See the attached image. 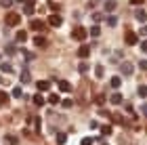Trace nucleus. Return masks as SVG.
I'll list each match as a JSON object with an SVG mask.
<instances>
[{
    "instance_id": "f257e3e1",
    "label": "nucleus",
    "mask_w": 147,
    "mask_h": 145,
    "mask_svg": "<svg viewBox=\"0 0 147 145\" xmlns=\"http://www.w3.org/2000/svg\"><path fill=\"white\" fill-rule=\"evenodd\" d=\"M19 21H21V15L15 11H11V13H6V17H4V23L9 25V28H17Z\"/></svg>"
},
{
    "instance_id": "f03ea898",
    "label": "nucleus",
    "mask_w": 147,
    "mask_h": 145,
    "mask_svg": "<svg viewBox=\"0 0 147 145\" xmlns=\"http://www.w3.org/2000/svg\"><path fill=\"white\" fill-rule=\"evenodd\" d=\"M86 36H88V30L82 28V25H76V28L71 30V38H74V40L82 42V40H86Z\"/></svg>"
},
{
    "instance_id": "7ed1b4c3",
    "label": "nucleus",
    "mask_w": 147,
    "mask_h": 145,
    "mask_svg": "<svg viewBox=\"0 0 147 145\" xmlns=\"http://www.w3.org/2000/svg\"><path fill=\"white\" fill-rule=\"evenodd\" d=\"M30 28L36 30V32H44V30H46V21H42V19H32V21H30Z\"/></svg>"
},
{
    "instance_id": "20e7f679",
    "label": "nucleus",
    "mask_w": 147,
    "mask_h": 145,
    "mask_svg": "<svg viewBox=\"0 0 147 145\" xmlns=\"http://www.w3.org/2000/svg\"><path fill=\"white\" fill-rule=\"evenodd\" d=\"M124 42L132 47V44H139V38H137V34H135V32H130V30H128V32L124 34Z\"/></svg>"
},
{
    "instance_id": "39448f33",
    "label": "nucleus",
    "mask_w": 147,
    "mask_h": 145,
    "mask_svg": "<svg viewBox=\"0 0 147 145\" xmlns=\"http://www.w3.org/2000/svg\"><path fill=\"white\" fill-rule=\"evenodd\" d=\"M78 57L80 59H88L90 57V44H82V47L78 49Z\"/></svg>"
},
{
    "instance_id": "423d86ee",
    "label": "nucleus",
    "mask_w": 147,
    "mask_h": 145,
    "mask_svg": "<svg viewBox=\"0 0 147 145\" xmlns=\"http://www.w3.org/2000/svg\"><path fill=\"white\" fill-rule=\"evenodd\" d=\"M61 23H63V19H61V15H57V13L49 17V25H51V28H59Z\"/></svg>"
},
{
    "instance_id": "0eeeda50",
    "label": "nucleus",
    "mask_w": 147,
    "mask_h": 145,
    "mask_svg": "<svg viewBox=\"0 0 147 145\" xmlns=\"http://www.w3.org/2000/svg\"><path fill=\"white\" fill-rule=\"evenodd\" d=\"M57 86H59V90H61V93H71V84H69L67 80H59Z\"/></svg>"
},
{
    "instance_id": "6e6552de",
    "label": "nucleus",
    "mask_w": 147,
    "mask_h": 145,
    "mask_svg": "<svg viewBox=\"0 0 147 145\" xmlns=\"http://www.w3.org/2000/svg\"><path fill=\"white\" fill-rule=\"evenodd\" d=\"M36 88L42 90V93H46V90L51 88V80H38V82H36Z\"/></svg>"
},
{
    "instance_id": "1a4fd4ad",
    "label": "nucleus",
    "mask_w": 147,
    "mask_h": 145,
    "mask_svg": "<svg viewBox=\"0 0 147 145\" xmlns=\"http://www.w3.org/2000/svg\"><path fill=\"white\" fill-rule=\"evenodd\" d=\"M135 17H137V21H141V23L147 21V13H145L143 9H137V11H135Z\"/></svg>"
},
{
    "instance_id": "9d476101",
    "label": "nucleus",
    "mask_w": 147,
    "mask_h": 145,
    "mask_svg": "<svg viewBox=\"0 0 147 145\" xmlns=\"http://www.w3.org/2000/svg\"><path fill=\"white\" fill-rule=\"evenodd\" d=\"M120 69H122V74H124V76H130V74H132V65H130L128 61H124L122 65H120Z\"/></svg>"
},
{
    "instance_id": "9b49d317",
    "label": "nucleus",
    "mask_w": 147,
    "mask_h": 145,
    "mask_svg": "<svg viewBox=\"0 0 147 145\" xmlns=\"http://www.w3.org/2000/svg\"><path fill=\"white\" fill-rule=\"evenodd\" d=\"M109 101H111L113 105H120V103H122V101H124V97H122V95H120V93H113V95L109 97Z\"/></svg>"
},
{
    "instance_id": "f8f14e48",
    "label": "nucleus",
    "mask_w": 147,
    "mask_h": 145,
    "mask_svg": "<svg viewBox=\"0 0 147 145\" xmlns=\"http://www.w3.org/2000/svg\"><path fill=\"white\" fill-rule=\"evenodd\" d=\"M109 84H111V88H120V86H122V78H120V76H113L111 80H109Z\"/></svg>"
},
{
    "instance_id": "ddd939ff",
    "label": "nucleus",
    "mask_w": 147,
    "mask_h": 145,
    "mask_svg": "<svg viewBox=\"0 0 147 145\" xmlns=\"http://www.w3.org/2000/svg\"><path fill=\"white\" fill-rule=\"evenodd\" d=\"M34 44H36V47H40V49H44V47H46V38H44V36H36V38H34Z\"/></svg>"
},
{
    "instance_id": "4468645a",
    "label": "nucleus",
    "mask_w": 147,
    "mask_h": 145,
    "mask_svg": "<svg viewBox=\"0 0 147 145\" xmlns=\"http://www.w3.org/2000/svg\"><path fill=\"white\" fill-rule=\"evenodd\" d=\"M105 21H107L109 28H116V25H118V17L116 15H109V17H105Z\"/></svg>"
},
{
    "instance_id": "2eb2a0df",
    "label": "nucleus",
    "mask_w": 147,
    "mask_h": 145,
    "mask_svg": "<svg viewBox=\"0 0 147 145\" xmlns=\"http://www.w3.org/2000/svg\"><path fill=\"white\" fill-rule=\"evenodd\" d=\"M15 40H17V42H25V40H28V34H25L23 30H19L17 36H15Z\"/></svg>"
},
{
    "instance_id": "dca6fc26",
    "label": "nucleus",
    "mask_w": 147,
    "mask_h": 145,
    "mask_svg": "<svg viewBox=\"0 0 147 145\" xmlns=\"http://www.w3.org/2000/svg\"><path fill=\"white\" fill-rule=\"evenodd\" d=\"M55 139H57L59 145H63L65 141H67V135H65V133H57V135H55Z\"/></svg>"
},
{
    "instance_id": "f3484780",
    "label": "nucleus",
    "mask_w": 147,
    "mask_h": 145,
    "mask_svg": "<svg viewBox=\"0 0 147 145\" xmlns=\"http://www.w3.org/2000/svg\"><path fill=\"white\" fill-rule=\"evenodd\" d=\"M6 103H9V95H6L4 90H0V107H4Z\"/></svg>"
},
{
    "instance_id": "a211bd4d",
    "label": "nucleus",
    "mask_w": 147,
    "mask_h": 145,
    "mask_svg": "<svg viewBox=\"0 0 147 145\" xmlns=\"http://www.w3.org/2000/svg\"><path fill=\"white\" fill-rule=\"evenodd\" d=\"M137 93H139V97H141V99H147V84H141Z\"/></svg>"
},
{
    "instance_id": "6ab92c4d",
    "label": "nucleus",
    "mask_w": 147,
    "mask_h": 145,
    "mask_svg": "<svg viewBox=\"0 0 147 145\" xmlns=\"http://www.w3.org/2000/svg\"><path fill=\"white\" fill-rule=\"evenodd\" d=\"M113 9H116V0H105V11L111 13Z\"/></svg>"
},
{
    "instance_id": "aec40b11",
    "label": "nucleus",
    "mask_w": 147,
    "mask_h": 145,
    "mask_svg": "<svg viewBox=\"0 0 147 145\" xmlns=\"http://www.w3.org/2000/svg\"><path fill=\"white\" fill-rule=\"evenodd\" d=\"M95 76H97V78H103V76H105L103 65H97V67H95Z\"/></svg>"
},
{
    "instance_id": "412c9836",
    "label": "nucleus",
    "mask_w": 147,
    "mask_h": 145,
    "mask_svg": "<svg viewBox=\"0 0 147 145\" xmlns=\"http://www.w3.org/2000/svg\"><path fill=\"white\" fill-rule=\"evenodd\" d=\"M111 120L116 122V124H124V116H120V114H111Z\"/></svg>"
},
{
    "instance_id": "4be33fe9",
    "label": "nucleus",
    "mask_w": 147,
    "mask_h": 145,
    "mask_svg": "<svg viewBox=\"0 0 147 145\" xmlns=\"http://www.w3.org/2000/svg\"><path fill=\"white\" fill-rule=\"evenodd\" d=\"M59 101H61V97H59V95H49V103L51 105H57Z\"/></svg>"
},
{
    "instance_id": "5701e85b",
    "label": "nucleus",
    "mask_w": 147,
    "mask_h": 145,
    "mask_svg": "<svg viewBox=\"0 0 147 145\" xmlns=\"http://www.w3.org/2000/svg\"><path fill=\"white\" fill-rule=\"evenodd\" d=\"M34 105L42 107V105H44V97H42V95H36V97H34Z\"/></svg>"
},
{
    "instance_id": "b1692460",
    "label": "nucleus",
    "mask_w": 147,
    "mask_h": 145,
    "mask_svg": "<svg viewBox=\"0 0 147 145\" xmlns=\"http://www.w3.org/2000/svg\"><path fill=\"white\" fill-rule=\"evenodd\" d=\"M0 69H2L4 74H11V71H13V67H11V63H0Z\"/></svg>"
},
{
    "instance_id": "393cba45",
    "label": "nucleus",
    "mask_w": 147,
    "mask_h": 145,
    "mask_svg": "<svg viewBox=\"0 0 147 145\" xmlns=\"http://www.w3.org/2000/svg\"><path fill=\"white\" fill-rule=\"evenodd\" d=\"M101 135L103 137H109L111 135V126H109V124H107V126H101Z\"/></svg>"
},
{
    "instance_id": "a878e982",
    "label": "nucleus",
    "mask_w": 147,
    "mask_h": 145,
    "mask_svg": "<svg viewBox=\"0 0 147 145\" xmlns=\"http://www.w3.org/2000/svg\"><path fill=\"white\" fill-rule=\"evenodd\" d=\"M99 34H101V28H99V25H92V28H90V36H99Z\"/></svg>"
},
{
    "instance_id": "bb28decb",
    "label": "nucleus",
    "mask_w": 147,
    "mask_h": 145,
    "mask_svg": "<svg viewBox=\"0 0 147 145\" xmlns=\"http://www.w3.org/2000/svg\"><path fill=\"white\" fill-rule=\"evenodd\" d=\"M21 82H23V84H25V82H30V71H28V69H23V71H21Z\"/></svg>"
},
{
    "instance_id": "cd10ccee",
    "label": "nucleus",
    "mask_w": 147,
    "mask_h": 145,
    "mask_svg": "<svg viewBox=\"0 0 147 145\" xmlns=\"http://www.w3.org/2000/svg\"><path fill=\"white\" fill-rule=\"evenodd\" d=\"M17 53V47L15 44H9V47H6V55H15Z\"/></svg>"
},
{
    "instance_id": "c85d7f7f",
    "label": "nucleus",
    "mask_w": 147,
    "mask_h": 145,
    "mask_svg": "<svg viewBox=\"0 0 147 145\" xmlns=\"http://www.w3.org/2000/svg\"><path fill=\"white\" fill-rule=\"evenodd\" d=\"M13 97H23V90H21V86H15V88H13Z\"/></svg>"
},
{
    "instance_id": "c756f323",
    "label": "nucleus",
    "mask_w": 147,
    "mask_h": 145,
    "mask_svg": "<svg viewBox=\"0 0 147 145\" xmlns=\"http://www.w3.org/2000/svg\"><path fill=\"white\" fill-rule=\"evenodd\" d=\"M92 143H95V139H92V137H84L80 145H92Z\"/></svg>"
},
{
    "instance_id": "7c9ffc66",
    "label": "nucleus",
    "mask_w": 147,
    "mask_h": 145,
    "mask_svg": "<svg viewBox=\"0 0 147 145\" xmlns=\"http://www.w3.org/2000/svg\"><path fill=\"white\" fill-rule=\"evenodd\" d=\"M95 103H97V105H103V103H105V95H97V97H95Z\"/></svg>"
},
{
    "instance_id": "2f4dec72",
    "label": "nucleus",
    "mask_w": 147,
    "mask_h": 145,
    "mask_svg": "<svg viewBox=\"0 0 147 145\" xmlns=\"http://www.w3.org/2000/svg\"><path fill=\"white\" fill-rule=\"evenodd\" d=\"M78 69L82 71V74H84V71H88V63H86V61H82V63L78 65Z\"/></svg>"
},
{
    "instance_id": "473e14b6",
    "label": "nucleus",
    "mask_w": 147,
    "mask_h": 145,
    "mask_svg": "<svg viewBox=\"0 0 147 145\" xmlns=\"http://www.w3.org/2000/svg\"><path fill=\"white\" fill-rule=\"evenodd\" d=\"M6 141H9L11 145H17V137H13V135H9V137H6Z\"/></svg>"
},
{
    "instance_id": "72a5a7b5",
    "label": "nucleus",
    "mask_w": 147,
    "mask_h": 145,
    "mask_svg": "<svg viewBox=\"0 0 147 145\" xmlns=\"http://www.w3.org/2000/svg\"><path fill=\"white\" fill-rule=\"evenodd\" d=\"M49 6H51V9L55 11V13L59 11V4H57V2H53V0H49Z\"/></svg>"
},
{
    "instance_id": "f704fd0d",
    "label": "nucleus",
    "mask_w": 147,
    "mask_h": 145,
    "mask_svg": "<svg viewBox=\"0 0 147 145\" xmlns=\"http://www.w3.org/2000/svg\"><path fill=\"white\" fill-rule=\"evenodd\" d=\"M0 4H2V6H4V9H9V6L13 4V0H0Z\"/></svg>"
},
{
    "instance_id": "c9c22d12",
    "label": "nucleus",
    "mask_w": 147,
    "mask_h": 145,
    "mask_svg": "<svg viewBox=\"0 0 147 145\" xmlns=\"http://www.w3.org/2000/svg\"><path fill=\"white\" fill-rule=\"evenodd\" d=\"M139 67H141V69H147V59H141V61H139Z\"/></svg>"
},
{
    "instance_id": "e433bc0d",
    "label": "nucleus",
    "mask_w": 147,
    "mask_h": 145,
    "mask_svg": "<svg viewBox=\"0 0 147 145\" xmlns=\"http://www.w3.org/2000/svg\"><path fill=\"white\" fill-rule=\"evenodd\" d=\"M92 19H95V21H101L103 15H101V13H95V15H92Z\"/></svg>"
},
{
    "instance_id": "4c0bfd02",
    "label": "nucleus",
    "mask_w": 147,
    "mask_h": 145,
    "mask_svg": "<svg viewBox=\"0 0 147 145\" xmlns=\"http://www.w3.org/2000/svg\"><path fill=\"white\" fill-rule=\"evenodd\" d=\"M71 105H74L71 99H65V101H63V107H71Z\"/></svg>"
},
{
    "instance_id": "58836bf2",
    "label": "nucleus",
    "mask_w": 147,
    "mask_h": 145,
    "mask_svg": "<svg viewBox=\"0 0 147 145\" xmlns=\"http://www.w3.org/2000/svg\"><path fill=\"white\" fill-rule=\"evenodd\" d=\"M141 51L147 53V40H141Z\"/></svg>"
},
{
    "instance_id": "ea45409f",
    "label": "nucleus",
    "mask_w": 147,
    "mask_h": 145,
    "mask_svg": "<svg viewBox=\"0 0 147 145\" xmlns=\"http://www.w3.org/2000/svg\"><path fill=\"white\" fill-rule=\"evenodd\" d=\"M40 126H42V122H40V118H36V133H40Z\"/></svg>"
},
{
    "instance_id": "a19ab883",
    "label": "nucleus",
    "mask_w": 147,
    "mask_h": 145,
    "mask_svg": "<svg viewBox=\"0 0 147 145\" xmlns=\"http://www.w3.org/2000/svg\"><path fill=\"white\" fill-rule=\"evenodd\" d=\"M130 4L132 6H139V4H143V0H130Z\"/></svg>"
},
{
    "instance_id": "79ce46f5",
    "label": "nucleus",
    "mask_w": 147,
    "mask_h": 145,
    "mask_svg": "<svg viewBox=\"0 0 147 145\" xmlns=\"http://www.w3.org/2000/svg\"><path fill=\"white\" fill-rule=\"evenodd\" d=\"M141 34H143V36H147V23H145L143 28H141Z\"/></svg>"
},
{
    "instance_id": "37998d69",
    "label": "nucleus",
    "mask_w": 147,
    "mask_h": 145,
    "mask_svg": "<svg viewBox=\"0 0 147 145\" xmlns=\"http://www.w3.org/2000/svg\"><path fill=\"white\" fill-rule=\"evenodd\" d=\"M141 111H143V116H147V103H145L143 107H141Z\"/></svg>"
},
{
    "instance_id": "c03bdc74",
    "label": "nucleus",
    "mask_w": 147,
    "mask_h": 145,
    "mask_svg": "<svg viewBox=\"0 0 147 145\" xmlns=\"http://www.w3.org/2000/svg\"><path fill=\"white\" fill-rule=\"evenodd\" d=\"M105 145H107V143H105Z\"/></svg>"
}]
</instances>
